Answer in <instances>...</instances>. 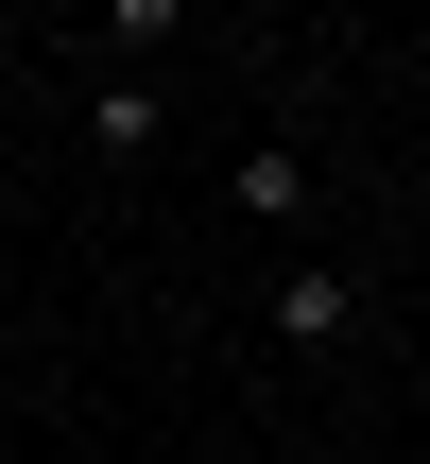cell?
<instances>
[{"label": "cell", "instance_id": "cell-3", "mask_svg": "<svg viewBox=\"0 0 430 464\" xmlns=\"http://www.w3.org/2000/svg\"><path fill=\"white\" fill-rule=\"evenodd\" d=\"M86 138H103V155H155V86L103 69V86H86Z\"/></svg>", "mask_w": 430, "mask_h": 464}, {"label": "cell", "instance_id": "cell-2", "mask_svg": "<svg viewBox=\"0 0 430 464\" xmlns=\"http://www.w3.org/2000/svg\"><path fill=\"white\" fill-rule=\"evenodd\" d=\"M224 207H241V224H310V172H293V138H259V155L224 172Z\"/></svg>", "mask_w": 430, "mask_h": 464}, {"label": "cell", "instance_id": "cell-1", "mask_svg": "<svg viewBox=\"0 0 430 464\" xmlns=\"http://www.w3.org/2000/svg\"><path fill=\"white\" fill-rule=\"evenodd\" d=\"M276 327H293L310 362H327V344H362V276H345V258H293V276H276Z\"/></svg>", "mask_w": 430, "mask_h": 464}]
</instances>
